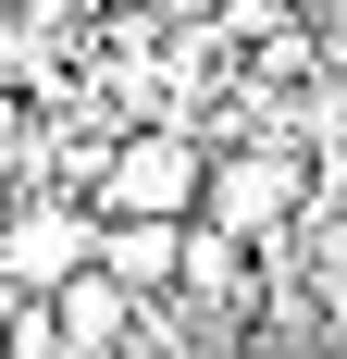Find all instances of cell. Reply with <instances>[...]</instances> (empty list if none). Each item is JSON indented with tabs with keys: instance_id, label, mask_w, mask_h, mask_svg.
<instances>
[{
	"instance_id": "1",
	"label": "cell",
	"mask_w": 347,
	"mask_h": 359,
	"mask_svg": "<svg viewBox=\"0 0 347 359\" xmlns=\"http://www.w3.org/2000/svg\"><path fill=\"white\" fill-rule=\"evenodd\" d=\"M211 161L223 149L199 137V124H124V137L100 149V186H87V211L100 223H199L211 211Z\"/></svg>"
},
{
	"instance_id": "2",
	"label": "cell",
	"mask_w": 347,
	"mask_h": 359,
	"mask_svg": "<svg viewBox=\"0 0 347 359\" xmlns=\"http://www.w3.org/2000/svg\"><path fill=\"white\" fill-rule=\"evenodd\" d=\"M310 211V149L298 137H236L211 161V236H236V248H285V223Z\"/></svg>"
},
{
	"instance_id": "3",
	"label": "cell",
	"mask_w": 347,
	"mask_h": 359,
	"mask_svg": "<svg viewBox=\"0 0 347 359\" xmlns=\"http://www.w3.org/2000/svg\"><path fill=\"white\" fill-rule=\"evenodd\" d=\"M74 273H100V211H74V198H13V211H0V285L13 297H63Z\"/></svg>"
},
{
	"instance_id": "4",
	"label": "cell",
	"mask_w": 347,
	"mask_h": 359,
	"mask_svg": "<svg viewBox=\"0 0 347 359\" xmlns=\"http://www.w3.org/2000/svg\"><path fill=\"white\" fill-rule=\"evenodd\" d=\"M50 310H63V347H74V359H137V334H149V297L112 285V273H74Z\"/></svg>"
},
{
	"instance_id": "5",
	"label": "cell",
	"mask_w": 347,
	"mask_h": 359,
	"mask_svg": "<svg viewBox=\"0 0 347 359\" xmlns=\"http://www.w3.org/2000/svg\"><path fill=\"white\" fill-rule=\"evenodd\" d=\"M186 236L199 223H100V273L137 297H186Z\"/></svg>"
}]
</instances>
